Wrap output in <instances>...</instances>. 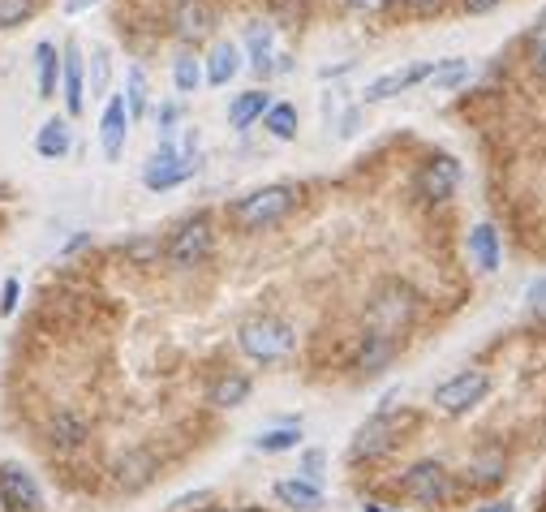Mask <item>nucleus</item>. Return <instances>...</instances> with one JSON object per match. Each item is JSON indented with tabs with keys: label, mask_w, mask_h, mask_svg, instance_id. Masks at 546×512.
Returning a JSON list of instances; mask_svg holds the SVG:
<instances>
[{
	"label": "nucleus",
	"mask_w": 546,
	"mask_h": 512,
	"mask_svg": "<svg viewBox=\"0 0 546 512\" xmlns=\"http://www.w3.org/2000/svg\"><path fill=\"white\" fill-rule=\"evenodd\" d=\"M237 345H241V353H246V358L271 366V362H284V358H289V353L297 349V332H293V327L284 323V319H276V315H258V319L241 323Z\"/></svg>",
	"instance_id": "1"
},
{
	"label": "nucleus",
	"mask_w": 546,
	"mask_h": 512,
	"mask_svg": "<svg viewBox=\"0 0 546 512\" xmlns=\"http://www.w3.org/2000/svg\"><path fill=\"white\" fill-rule=\"evenodd\" d=\"M297 198L301 194H297V186H289V181H280V186H263V190L246 194L233 207V220L241 224V229H250V233L271 229V224H280L297 207Z\"/></svg>",
	"instance_id": "2"
},
{
	"label": "nucleus",
	"mask_w": 546,
	"mask_h": 512,
	"mask_svg": "<svg viewBox=\"0 0 546 512\" xmlns=\"http://www.w3.org/2000/svg\"><path fill=\"white\" fill-rule=\"evenodd\" d=\"M198 173V151L194 147H177V142H164L160 151L147 160V168H142V186L147 190H172L181 186V181H190Z\"/></svg>",
	"instance_id": "3"
},
{
	"label": "nucleus",
	"mask_w": 546,
	"mask_h": 512,
	"mask_svg": "<svg viewBox=\"0 0 546 512\" xmlns=\"http://www.w3.org/2000/svg\"><path fill=\"white\" fill-rule=\"evenodd\" d=\"M211 246H215V233H211V220L207 216H194V220H185L177 233L168 237V246H164V254H168V263L172 267H181V272H190V267H198V263H207V254H211Z\"/></svg>",
	"instance_id": "4"
},
{
	"label": "nucleus",
	"mask_w": 546,
	"mask_h": 512,
	"mask_svg": "<svg viewBox=\"0 0 546 512\" xmlns=\"http://www.w3.org/2000/svg\"><path fill=\"white\" fill-rule=\"evenodd\" d=\"M409 319H413V293L405 284H383L375 293V302H370V332L392 340Z\"/></svg>",
	"instance_id": "5"
},
{
	"label": "nucleus",
	"mask_w": 546,
	"mask_h": 512,
	"mask_svg": "<svg viewBox=\"0 0 546 512\" xmlns=\"http://www.w3.org/2000/svg\"><path fill=\"white\" fill-rule=\"evenodd\" d=\"M486 392H491V375L486 371H461V375H452L448 383H439L435 388V405L443 409V414H469Z\"/></svg>",
	"instance_id": "6"
},
{
	"label": "nucleus",
	"mask_w": 546,
	"mask_h": 512,
	"mask_svg": "<svg viewBox=\"0 0 546 512\" xmlns=\"http://www.w3.org/2000/svg\"><path fill=\"white\" fill-rule=\"evenodd\" d=\"M0 500H5V512H43L39 482L22 465H0Z\"/></svg>",
	"instance_id": "7"
},
{
	"label": "nucleus",
	"mask_w": 546,
	"mask_h": 512,
	"mask_svg": "<svg viewBox=\"0 0 546 512\" xmlns=\"http://www.w3.org/2000/svg\"><path fill=\"white\" fill-rule=\"evenodd\" d=\"M456 186H461V164L452 160V155H430L418 173V194L426 203H443V198H452Z\"/></svg>",
	"instance_id": "8"
},
{
	"label": "nucleus",
	"mask_w": 546,
	"mask_h": 512,
	"mask_svg": "<svg viewBox=\"0 0 546 512\" xmlns=\"http://www.w3.org/2000/svg\"><path fill=\"white\" fill-rule=\"evenodd\" d=\"M448 487H452V478L439 461H418V465H409V474H405V495L418 504H443L448 500Z\"/></svg>",
	"instance_id": "9"
},
{
	"label": "nucleus",
	"mask_w": 546,
	"mask_h": 512,
	"mask_svg": "<svg viewBox=\"0 0 546 512\" xmlns=\"http://www.w3.org/2000/svg\"><path fill=\"white\" fill-rule=\"evenodd\" d=\"M396 439H400V418H392V414H375L370 418L362 431H357V439H353V457L357 461H375V457H383V452H392L396 448Z\"/></svg>",
	"instance_id": "10"
},
{
	"label": "nucleus",
	"mask_w": 546,
	"mask_h": 512,
	"mask_svg": "<svg viewBox=\"0 0 546 512\" xmlns=\"http://www.w3.org/2000/svg\"><path fill=\"white\" fill-rule=\"evenodd\" d=\"M430 61H413V65H405V69H392V74H383V78H375L370 87L362 91V104H383V99H392V95H405L409 87H418L422 78H430Z\"/></svg>",
	"instance_id": "11"
},
{
	"label": "nucleus",
	"mask_w": 546,
	"mask_h": 512,
	"mask_svg": "<svg viewBox=\"0 0 546 512\" xmlns=\"http://www.w3.org/2000/svg\"><path fill=\"white\" fill-rule=\"evenodd\" d=\"M125 134H129V112H125V99L112 95L108 108H104V121H99V142H104V155L117 160L125 151Z\"/></svg>",
	"instance_id": "12"
},
{
	"label": "nucleus",
	"mask_w": 546,
	"mask_h": 512,
	"mask_svg": "<svg viewBox=\"0 0 546 512\" xmlns=\"http://www.w3.org/2000/svg\"><path fill=\"white\" fill-rule=\"evenodd\" d=\"M69 147H74V134H69V121H61V117L43 121V130L35 134V151L43 155V160H61V155H69Z\"/></svg>",
	"instance_id": "13"
},
{
	"label": "nucleus",
	"mask_w": 546,
	"mask_h": 512,
	"mask_svg": "<svg viewBox=\"0 0 546 512\" xmlns=\"http://www.w3.org/2000/svg\"><path fill=\"white\" fill-rule=\"evenodd\" d=\"M237 69H241V52H237L233 44H215L211 56H207L203 78L211 82V87H228V82L237 78Z\"/></svg>",
	"instance_id": "14"
},
{
	"label": "nucleus",
	"mask_w": 546,
	"mask_h": 512,
	"mask_svg": "<svg viewBox=\"0 0 546 512\" xmlns=\"http://www.w3.org/2000/svg\"><path fill=\"white\" fill-rule=\"evenodd\" d=\"M61 74H65V108L69 117H78L86 95H82V56H78V44H69L65 56H61Z\"/></svg>",
	"instance_id": "15"
},
{
	"label": "nucleus",
	"mask_w": 546,
	"mask_h": 512,
	"mask_svg": "<svg viewBox=\"0 0 546 512\" xmlns=\"http://www.w3.org/2000/svg\"><path fill=\"white\" fill-rule=\"evenodd\" d=\"M271 108V95L267 91H246L233 99V108H228V121H233V130H250L258 117H267Z\"/></svg>",
	"instance_id": "16"
},
{
	"label": "nucleus",
	"mask_w": 546,
	"mask_h": 512,
	"mask_svg": "<svg viewBox=\"0 0 546 512\" xmlns=\"http://www.w3.org/2000/svg\"><path fill=\"white\" fill-rule=\"evenodd\" d=\"M48 435H52V448H61V452H74V448L82 444V439H86V422L74 414V409H61V414L52 418Z\"/></svg>",
	"instance_id": "17"
},
{
	"label": "nucleus",
	"mask_w": 546,
	"mask_h": 512,
	"mask_svg": "<svg viewBox=\"0 0 546 512\" xmlns=\"http://www.w3.org/2000/svg\"><path fill=\"white\" fill-rule=\"evenodd\" d=\"M246 396H250V379L246 375H220L211 383L207 401L215 409H237V405H246Z\"/></svg>",
	"instance_id": "18"
},
{
	"label": "nucleus",
	"mask_w": 546,
	"mask_h": 512,
	"mask_svg": "<svg viewBox=\"0 0 546 512\" xmlns=\"http://www.w3.org/2000/svg\"><path fill=\"white\" fill-rule=\"evenodd\" d=\"M276 500L289 504V508H319L323 491L314 487V482H306V478H284V482H276Z\"/></svg>",
	"instance_id": "19"
},
{
	"label": "nucleus",
	"mask_w": 546,
	"mask_h": 512,
	"mask_svg": "<svg viewBox=\"0 0 546 512\" xmlns=\"http://www.w3.org/2000/svg\"><path fill=\"white\" fill-rule=\"evenodd\" d=\"M469 254L478 259L482 272H495L499 267V233L491 229V224H478V229L469 233Z\"/></svg>",
	"instance_id": "20"
},
{
	"label": "nucleus",
	"mask_w": 546,
	"mask_h": 512,
	"mask_svg": "<svg viewBox=\"0 0 546 512\" xmlns=\"http://www.w3.org/2000/svg\"><path fill=\"white\" fill-rule=\"evenodd\" d=\"M172 22H177V35H181V39H203V35L211 31V9L198 5V0H185Z\"/></svg>",
	"instance_id": "21"
},
{
	"label": "nucleus",
	"mask_w": 546,
	"mask_h": 512,
	"mask_svg": "<svg viewBox=\"0 0 546 512\" xmlns=\"http://www.w3.org/2000/svg\"><path fill=\"white\" fill-rule=\"evenodd\" d=\"M35 69H39V99H48L56 91V74H61V52H56V44L35 48Z\"/></svg>",
	"instance_id": "22"
},
{
	"label": "nucleus",
	"mask_w": 546,
	"mask_h": 512,
	"mask_svg": "<svg viewBox=\"0 0 546 512\" xmlns=\"http://www.w3.org/2000/svg\"><path fill=\"white\" fill-rule=\"evenodd\" d=\"M250 56H254V74H271L276 65V52H271V26H250Z\"/></svg>",
	"instance_id": "23"
},
{
	"label": "nucleus",
	"mask_w": 546,
	"mask_h": 512,
	"mask_svg": "<svg viewBox=\"0 0 546 512\" xmlns=\"http://www.w3.org/2000/svg\"><path fill=\"white\" fill-rule=\"evenodd\" d=\"M465 78H469V61H461V56H448V61H439L435 69H430L435 91H456Z\"/></svg>",
	"instance_id": "24"
},
{
	"label": "nucleus",
	"mask_w": 546,
	"mask_h": 512,
	"mask_svg": "<svg viewBox=\"0 0 546 512\" xmlns=\"http://www.w3.org/2000/svg\"><path fill=\"white\" fill-rule=\"evenodd\" d=\"M392 340L387 336H379V332H366V340H362V353H357V366H362V371H379V366L392 358Z\"/></svg>",
	"instance_id": "25"
},
{
	"label": "nucleus",
	"mask_w": 546,
	"mask_h": 512,
	"mask_svg": "<svg viewBox=\"0 0 546 512\" xmlns=\"http://www.w3.org/2000/svg\"><path fill=\"white\" fill-rule=\"evenodd\" d=\"M125 112H129V121L142 117L147 112V74H142V65L129 69V78H125Z\"/></svg>",
	"instance_id": "26"
},
{
	"label": "nucleus",
	"mask_w": 546,
	"mask_h": 512,
	"mask_svg": "<svg viewBox=\"0 0 546 512\" xmlns=\"http://www.w3.org/2000/svg\"><path fill=\"white\" fill-rule=\"evenodd\" d=\"M263 125H267V130L276 134V138L289 142V138H297V108H293V104H271L267 117H263Z\"/></svg>",
	"instance_id": "27"
},
{
	"label": "nucleus",
	"mask_w": 546,
	"mask_h": 512,
	"mask_svg": "<svg viewBox=\"0 0 546 512\" xmlns=\"http://www.w3.org/2000/svg\"><path fill=\"white\" fill-rule=\"evenodd\" d=\"M172 82H177L181 95H194L198 82H203V65H198L194 56H177V65H172Z\"/></svg>",
	"instance_id": "28"
},
{
	"label": "nucleus",
	"mask_w": 546,
	"mask_h": 512,
	"mask_svg": "<svg viewBox=\"0 0 546 512\" xmlns=\"http://www.w3.org/2000/svg\"><path fill=\"white\" fill-rule=\"evenodd\" d=\"M301 444V431L297 426H276V431H263L258 435V452H289Z\"/></svg>",
	"instance_id": "29"
},
{
	"label": "nucleus",
	"mask_w": 546,
	"mask_h": 512,
	"mask_svg": "<svg viewBox=\"0 0 546 512\" xmlns=\"http://www.w3.org/2000/svg\"><path fill=\"white\" fill-rule=\"evenodd\" d=\"M35 9H39V0H0V31H13V26H22Z\"/></svg>",
	"instance_id": "30"
},
{
	"label": "nucleus",
	"mask_w": 546,
	"mask_h": 512,
	"mask_svg": "<svg viewBox=\"0 0 546 512\" xmlns=\"http://www.w3.org/2000/svg\"><path fill=\"white\" fill-rule=\"evenodd\" d=\"M529 65H534V74L546 78V18L534 26V35H529Z\"/></svg>",
	"instance_id": "31"
},
{
	"label": "nucleus",
	"mask_w": 546,
	"mask_h": 512,
	"mask_svg": "<svg viewBox=\"0 0 546 512\" xmlns=\"http://www.w3.org/2000/svg\"><path fill=\"white\" fill-rule=\"evenodd\" d=\"M18 293H22V284L9 276L5 289H0V315H13V310H18Z\"/></svg>",
	"instance_id": "32"
},
{
	"label": "nucleus",
	"mask_w": 546,
	"mask_h": 512,
	"mask_svg": "<svg viewBox=\"0 0 546 512\" xmlns=\"http://www.w3.org/2000/svg\"><path fill=\"white\" fill-rule=\"evenodd\" d=\"M529 310H534V319H542L546 323V276L529 289Z\"/></svg>",
	"instance_id": "33"
},
{
	"label": "nucleus",
	"mask_w": 546,
	"mask_h": 512,
	"mask_svg": "<svg viewBox=\"0 0 546 512\" xmlns=\"http://www.w3.org/2000/svg\"><path fill=\"white\" fill-rule=\"evenodd\" d=\"M91 87H95V91H104V87H108V52H104V48L95 52V74H91Z\"/></svg>",
	"instance_id": "34"
},
{
	"label": "nucleus",
	"mask_w": 546,
	"mask_h": 512,
	"mask_svg": "<svg viewBox=\"0 0 546 512\" xmlns=\"http://www.w3.org/2000/svg\"><path fill=\"white\" fill-rule=\"evenodd\" d=\"M155 254H160V241H134V246H129V259H155Z\"/></svg>",
	"instance_id": "35"
},
{
	"label": "nucleus",
	"mask_w": 546,
	"mask_h": 512,
	"mask_svg": "<svg viewBox=\"0 0 546 512\" xmlns=\"http://www.w3.org/2000/svg\"><path fill=\"white\" fill-rule=\"evenodd\" d=\"M319 465H323V452H306V482L319 487Z\"/></svg>",
	"instance_id": "36"
},
{
	"label": "nucleus",
	"mask_w": 546,
	"mask_h": 512,
	"mask_svg": "<svg viewBox=\"0 0 546 512\" xmlns=\"http://www.w3.org/2000/svg\"><path fill=\"white\" fill-rule=\"evenodd\" d=\"M504 0H465V9L469 13H491V9H499Z\"/></svg>",
	"instance_id": "37"
},
{
	"label": "nucleus",
	"mask_w": 546,
	"mask_h": 512,
	"mask_svg": "<svg viewBox=\"0 0 546 512\" xmlns=\"http://www.w3.org/2000/svg\"><path fill=\"white\" fill-rule=\"evenodd\" d=\"M340 5H349V9H379L383 0H340Z\"/></svg>",
	"instance_id": "38"
},
{
	"label": "nucleus",
	"mask_w": 546,
	"mask_h": 512,
	"mask_svg": "<svg viewBox=\"0 0 546 512\" xmlns=\"http://www.w3.org/2000/svg\"><path fill=\"white\" fill-rule=\"evenodd\" d=\"M91 5H99V0H65L69 13H82V9H91Z\"/></svg>",
	"instance_id": "39"
},
{
	"label": "nucleus",
	"mask_w": 546,
	"mask_h": 512,
	"mask_svg": "<svg viewBox=\"0 0 546 512\" xmlns=\"http://www.w3.org/2000/svg\"><path fill=\"white\" fill-rule=\"evenodd\" d=\"M405 5H413V9H439L443 0H405Z\"/></svg>",
	"instance_id": "40"
},
{
	"label": "nucleus",
	"mask_w": 546,
	"mask_h": 512,
	"mask_svg": "<svg viewBox=\"0 0 546 512\" xmlns=\"http://www.w3.org/2000/svg\"><path fill=\"white\" fill-rule=\"evenodd\" d=\"M86 241H91V237H86V233H78L74 241H69V246H65V254H74V250H82L86 246Z\"/></svg>",
	"instance_id": "41"
},
{
	"label": "nucleus",
	"mask_w": 546,
	"mask_h": 512,
	"mask_svg": "<svg viewBox=\"0 0 546 512\" xmlns=\"http://www.w3.org/2000/svg\"><path fill=\"white\" fill-rule=\"evenodd\" d=\"M482 512H512V504H486Z\"/></svg>",
	"instance_id": "42"
},
{
	"label": "nucleus",
	"mask_w": 546,
	"mask_h": 512,
	"mask_svg": "<svg viewBox=\"0 0 546 512\" xmlns=\"http://www.w3.org/2000/svg\"><path fill=\"white\" fill-rule=\"evenodd\" d=\"M366 512H396V508H387V504H366Z\"/></svg>",
	"instance_id": "43"
},
{
	"label": "nucleus",
	"mask_w": 546,
	"mask_h": 512,
	"mask_svg": "<svg viewBox=\"0 0 546 512\" xmlns=\"http://www.w3.org/2000/svg\"><path fill=\"white\" fill-rule=\"evenodd\" d=\"M241 512H263V508H241Z\"/></svg>",
	"instance_id": "44"
},
{
	"label": "nucleus",
	"mask_w": 546,
	"mask_h": 512,
	"mask_svg": "<svg viewBox=\"0 0 546 512\" xmlns=\"http://www.w3.org/2000/svg\"><path fill=\"white\" fill-rule=\"evenodd\" d=\"M0 198H5V186H0Z\"/></svg>",
	"instance_id": "45"
},
{
	"label": "nucleus",
	"mask_w": 546,
	"mask_h": 512,
	"mask_svg": "<svg viewBox=\"0 0 546 512\" xmlns=\"http://www.w3.org/2000/svg\"><path fill=\"white\" fill-rule=\"evenodd\" d=\"M0 512H5V500H0Z\"/></svg>",
	"instance_id": "46"
}]
</instances>
